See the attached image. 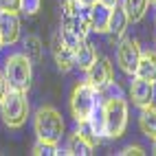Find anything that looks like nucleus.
<instances>
[{"label": "nucleus", "mask_w": 156, "mask_h": 156, "mask_svg": "<svg viewBox=\"0 0 156 156\" xmlns=\"http://www.w3.org/2000/svg\"><path fill=\"white\" fill-rule=\"evenodd\" d=\"M0 114L7 128H22L29 117V101L27 92L22 90H11L9 88L5 92V97L0 99Z\"/></svg>", "instance_id": "1"}, {"label": "nucleus", "mask_w": 156, "mask_h": 156, "mask_svg": "<svg viewBox=\"0 0 156 156\" xmlns=\"http://www.w3.org/2000/svg\"><path fill=\"white\" fill-rule=\"evenodd\" d=\"M33 62L27 57V53H13L5 59V79L11 90H22L27 92L33 79Z\"/></svg>", "instance_id": "2"}, {"label": "nucleus", "mask_w": 156, "mask_h": 156, "mask_svg": "<svg viewBox=\"0 0 156 156\" xmlns=\"http://www.w3.org/2000/svg\"><path fill=\"white\" fill-rule=\"evenodd\" d=\"M103 112V128H106V136L110 139H119L123 130L128 126V103L123 97H108L106 103L101 106Z\"/></svg>", "instance_id": "3"}, {"label": "nucleus", "mask_w": 156, "mask_h": 156, "mask_svg": "<svg viewBox=\"0 0 156 156\" xmlns=\"http://www.w3.org/2000/svg\"><path fill=\"white\" fill-rule=\"evenodd\" d=\"M97 95H99V90L95 86H90L88 81H79V84L73 88V92H70V112H73V119H75L79 126L81 123H88L90 114L95 112Z\"/></svg>", "instance_id": "4"}, {"label": "nucleus", "mask_w": 156, "mask_h": 156, "mask_svg": "<svg viewBox=\"0 0 156 156\" xmlns=\"http://www.w3.org/2000/svg\"><path fill=\"white\" fill-rule=\"evenodd\" d=\"M35 134H37V141H46V143H55L62 139L64 134V119L62 114L53 108V106H42L35 112Z\"/></svg>", "instance_id": "5"}, {"label": "nucleus", "mask_w": 156, "mask_h": 156, "mask_svg": "<svg viewBox=\"0 0 156 156\" xmlns=\"http://www.w3.org/2000/svg\"><path fill=\"white\" fill-rule=\"evenodd\" d=\"M62 37H64V42L75 51L79 46V42H84L90 33V20L88 16H81L79 13H70L66 16L64 13V20H62V29H59Z\"/></svg>", "instance_id": "6"}, {"label": "nucleus", "mask_w": 156, "mask_h": 156, "mask_svg": "<svg viewBox=\"0 0 156 156\" xmlns=\"http://www.w3.org/2000/svg\"><path fill=\"white\" fill-rule=\"evenodd\" d=\"M139 59H141V46L136 40H121L117 48V64L121 66V70L128 75H134Z\"/></svg>", "instance_id": "7"}, {"label": "nucleus", "mask_w": 156, "mask_h": 156, "mask_svg": "<svg viewBox=\"0 0 156 156\" xmlns=\"http://www.w3.org/2000/svg\"><path fill=\"white\" fill-rule=\"evenodd\" d=\"M86 73H88V75H86V81H88L90 86H95L99 92L106 90V88L112 84V77H114L112 64H110L108 57H97L95 64H92Z\"/></svg>", "instance_id": "8"}, {"label": "nucleus", "mask_w": 156, "mask_h": 156, "mask_svg": "<svg viewBox=\"0 0 156 156\" xmlns=\"http://www.w3.org/2000/svg\"><path fill=\"white\" fill-rule=\"evenodd\" d=\"M51 51H53V57H55V64L62 73H68L73 66H75V51H73L66 42L62 33L53 35V42H51Z\"/></svg>", "instance_id": "9"}, {"label": "nucleus", "mask_w": 156, "mask_h": 156, "mask_svg": "<svg viewBox=\"0 0 156 156\" xmlns=\"http://www.w3.org/2000/svg\"><path fill=\"white\" fill-rule=\"evenodd\" d=\"M130 24V20L123 11V7H112L110 9V18H108V31L106 33L110 35V42H121L123 35H126V29Z\"/></svg>", "instance_id": "10"}, {"label": "nucleus", "mask_w": 156, "mask_h": 156, "mask_svg": "<svg viewBox=\"0 0 156 156\" xmlns=\"http://www.w3.org/2000/svg\"><path fill=\"white\" fill-rule=\"evenodd\" d=\"M130 97L139 108L147 106V103H154V81H147V79L134 75L132 84H130Z\"/></svg>", "instance_id": "11"}, {"label": "nucleus", "mask_w": 156, "mask_h": 156, "mask_svg": "<svg viewBox=\"0 0 156 156\" xmlns=\"http://www.w3.org/2000/svg\"><path fill=\"white\" fill-rule=\"evenodd\" d=\"M0 35H2L5 44H16L20 40L18 11H0Z\"/></svg>", "instance_id": "12"}, {"label": "nucleus", "mask_w": 156, "mask_h": 156, "mask_svg": "<svg viewBox=\"0 0 156 156\" xmlns=\"http://www.w3.org/2000/svg\"><path fill=\"white\" fill-rule=\"evenodd\" d=\"M95 150V139H90L86 132H73L70 139H68V145H66V154H73V156H88Z\"/></svg>", "instance_id": "13"}, {"label": "nucleus", "mask_w": 156, "mask_h": 156, "mask_svg": "<svg viewBox=\"0 0 156 156\" xmlns=\"http://www.w3.org/2000/svg\"><path fill=\"white\" fill-rule=\"evenodd\" d=\"M108 18H110V9L103 7L99 2H95L88 11V20H90V31L97 33H106L108 31Z\"/></svg>", "instance_id": "14"}, {"label": "nucleus", "mask_w": 156, "mask_h": 156, "mask_svg": "<svg viewBox=\"0 0 156 156\" xmlns=\"http://www.w3.org/2000/svg\"><path fill=\"white\" fill-rule=\"evenodd\" d=\"M139 126L141 132L147 139H156V106L147 103V106H141V114H139Z\"/></svg>", "instance_id": "15"}, {"label": "nucleus", "mask_w": 156, "mask_h": 156, "mask_svg": "<svg viewBox=\"0 0 156 156\" xmlns=\"http://www.w3.org/2000/svg\"><path fill=\"white\" fill-rule=\"evenodd\" d=\"M134 75L147 79V81H156V51L141 53V59H139V66H136Z\"/></svg>", "instance_id": "16"}, {"label": "nucleus", "mask_w": 156, "mask_h": 156, "mask_svg": "<svg viewBox=\"0 0 156 156\" xmlns=\"http://www.w3.org/2000/svg\"><path fill=\"white\" fill-rule=\"evenodd\" d=\"M97 51L92 44H88L86 40L84 42H79V46L75 48V66L81 68V70H88L92 64H95V59H97Z\"/></svg>", "instance_id": "17"}, {"label": "nucleus", "mask_w": 156, "mask_h": 156, "mask_svg": "<svg viewBox=\"0 0 156 156\" xmlns=\"http://www.w3.org/2000/svg\"><path fill=\"white\" fill-rule=\"evenodd\" d=\"M147 5H150V0H121V7H123L130 22L143 20L145 11H147Z\"/></svg>", "instance_id": "18"}, {"label": "nucleus", "mask_w": 156, "mask_h": 156, "mask_svg": "<svg viewBox=\"0 0 156 156\" xmlns=\"http://www.w3.org/2000/svg\"><path fill=\"white\" fill-rule=\"evenodd\" d=\"M24 46H27V57L33 62V64L42 62V57H44V46H42V40H40L37 35H29V37L24 40Z\"/></svg>", "instance_id": "19"}, {"label": "nucleus", "mask_w": 156, "mask_h": 156, "mask_svg": "<svg viewBox=\"0 0 156 156\" xmlns=\"http://www.w3.org/2000/svg\"><path fill=\"white\" fill-rule=\"evenodd\" d=\"M31 154H35V156H55V154H59L57 152V147H55V143H46V141H37L35 145H33V152Z\"/></svg>", "instance_id": "20"}, {"label": "nucleus", "mask_w": 156, "mask_h": 156, "mask_svg": "<svg viewBox=\"0 0 156 156\" xmlns=\"http://www.w3.org/2000/svg\"><path fill=\"white\" fill-rule=\"evenodd\" d=\"M42 7V0H20V11L27 16H35Z\"/></svg>", "instance_id": "21"}, {"label": "nucleus", "mask_w": 156, "mask_h": 156, "mask_svg": "<svg viewBox=\"0 0 156 156\" xmlns=\"http://www.w3.org/2000/svg\"><path fill=\"white\" fill-rule=\"evenodd\" d=\"M62 7H64V13H66V16H70V13H79V9H81L79 0H62Z\"/></svg>", "instance_id": "22"}, {"label": "nucleus", "mask_w": 156, "mask_h": 156, "mask_svg": "<svg viewBox=\"0 0 156 156\" xmlns=\"http://www.w3.org/2000/svg\"><path fill=\"white\" fill-rule=\"evenodd\" d=\"M0 11H20V0H0Z\"/></svg>", "instance_id": "23"}, {"label": "nucleus", "mask_w": 156, "mask_h": 156, "mask_svg": "<svg viewBox=\"0 0 156 156\" xmlns=\"http://www.w3.org/2000/svg\"><path fill=\"white\" fill-rule=\"evenodd\" d=\"M121 154H123V156H132V154H134V156H143V154H145V150H143V147H139V145H128V147L123 150Z\"/></svg>", "instance_id": "24"}, {"label": "nucleus", "mask_w": 156, "mask_h": 156, "mask_svg": "<svg viewBox=\"0 0 156 156\" xmlns=\"http://www.w3.org/2000/svg\"><path fill=\"white\" fill-rule=\"evenodd\" d=\"M9 90V86H7V79H5V75H0V99L5 97V92Z\"/></svg>", "instance_id": "25"}, {"label": "nucleus", "mask_w": 156, "mask_h": 156, "mask_svg": "<svg viewBox=\"0 0 156 156\" xmlns=\"http://www.w3.org/2000/svg\"><path fill=\"white\" fill-rule=\"evenodd\" d=\"M99 5H103V7H108V9H112V7H117L119 5V0H97Z\"/></svg>", "instance_id": "26"}, {"label": "nucleus", "mask_w": 156, "mask_h": 156, "mask_svg": "<svg viewBox=\"0 0 156 156\" xmlns=\"http://www.w3.org/2000/svg\"><path fill=\"white\" fill-rule=\"evenodd\" d=\"M95 2H97V0H79V5L84 7V9H90L92 5H95Z\"/></svg>", "instance_id": "27"}, {"label": "nucleus", "mask_w": 156, "mask_h": 156, "mask_svg": "<svg viewBox=\"0 0 156 156\" xmlns=\"http://www.w3.org/2000/svg\"><path fill=\"white\" fill-rule=\"evenodd\" d=\"M5 46V40H2V35H0V48H2Z\"/></svg>", "instance_id": "28"}, {"label": "nucleus", "mask_w": 156, "mask_h": 156, "mask_svg": "<svg viewBox=\"0 0 156 156\" xmlns=\"http://www.w3.org/2000/svg\"><path fill=\"white\" fill-rule=\"evenodd\" d=\"M152 152H154V154H156V139H154V147H152Z\"/></svg>", "instance_id": "29"}]
</instances>
